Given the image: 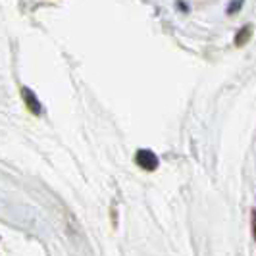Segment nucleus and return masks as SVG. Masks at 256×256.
I'll return each instance as SVG.
<instances>
[{"instance_id": "obj_1", "label": "nucleus", "mask_w": 256, "mask_h": 256, "mask_svg": "<svg viewBox=\"0 0 256 256\" xmlns=\"http://www.w3.org/2000/svg\"><path fill=\"white\" fill-rule=\"evenodd\" d=\"M137 164L144 170H154V168H158V158H156V154L152 150H139L137 152Z\"/></svg>"}, {"instance_id": "obj_2", "label": "nucleus", "mask_w": 256, "mask_h": 256, "mask_svg": "<svg viewBox=\"0 0 256 256\" xmlns=\"http://www.w3.org/2000/svg\"><path fill=\"white\" fill-rule=\"evenodd\" d=\"M250 35H252V27L244 26L243 29L237 33V37H235V44H237V46H243V44H246V42H248V38H250Z\"/></svg>"}, {"instance_id": "obj_3", "label": "nucleus", "mask_w": 256, "mask_h": 256, "mask_svg": "<svg viewBox=\"0 0 256 256\" xmlns=\"http://www.w3.org/2000/svg\"><path fill=\"white\" fill-rule=\"evenodd\" d=\"M24 96H26V100H27V104H29V108H31V112L38 114V112H40V108H38V100H37V98H33L31 90L24 89Z\"/></svg>"}, {"instance_id": "obj_4", "label": "nucleus", "mask_w": 256, "mask_h": 256, "mask_svg": "<svg viewBox=\"0 0 256 256\" xmlns=\"http://www.w3.org/2000/svg\"><path fill=\"white\" fill-rule=\"evenodd\" d=\"M252 235H254L256 239V210L252 212Z\"/></svg>"}]
</instances>
